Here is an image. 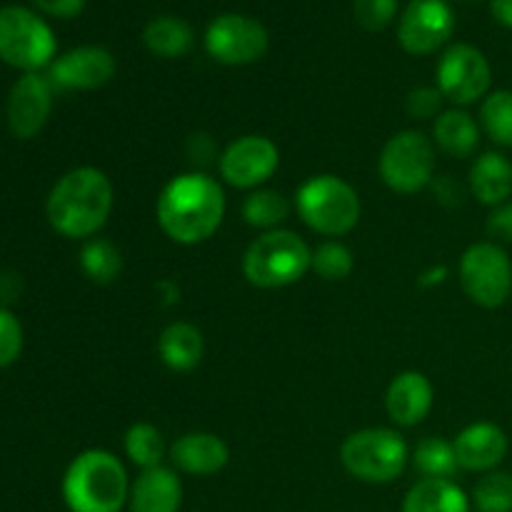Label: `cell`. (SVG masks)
Here are the masks:
<instances>
[{"instance_id": "1", "label": "cell", "mask_w": 512, "mask_h": 512, "mask_svg": "<svg viewBox=\"0 0 512 512\" xmlns=\"http://www.w3.org/2000/svg\"><path fill=\"white\" fill-rule=\"evenodd\" d=\"M158 225L173 243L198 245L218 233L225 218L223 185L208 173H183L163 185L155 203Z\"/></svg>"}, {"instance_id": "2", "label": "cell", "mask_w": 512, "mask_h": 512, "mask_svg": "<svg viewBox=\"0 0 512 512\" xmlns=\"http://www.w3.org/2000/svg\"><path fill=\"white\" fill-rule=\"evenodd\" d=\"M45 213L63 238H95L113 213V183L93 165L73 168L53 185Z\"/></svg>"}, {"instance_id": "3", "label": "cell", "mask_w": 512, "mask_h": 512, "mask_svg": "<svg viewBox=\"0 0 512 512\" xmlns=\"http://www.w3.org/2000/svg\"><path fill=\"white\" fill-rule=\"evenodd\" d=\"M128 495L125 465L108 450H85L63 475V500L70 512H120Z\"/></svg>"}, {"instance_id": "4", "label": "cell", "mask_w": 512, "mask_h": 512, "mask_svg": "<svg viewBox=\"0 0 512 512\" xmlns=\"http://www.w3.org/2000/svg\"><path fill=\"white\" fill-rule=\"evenodd\" d=\"M313 265V250L293 230L260 233L243 255V275L263 290L288 288L298 283Z\"/></svg>"}, {"instance_id": "5", "label": "cell", "mask_w": 512, "mask_h": 512, "mask_svg": "<svg viewBox=\"0 0 512 512\" xmlns=\"http://www.w3.org/2000/svg\"><path fill=\"white\" fill-rule=\"evenodd\" d=\"M295 208L300 220L325 238L348 235L358 225L363 205L348 180L338 175H313L295 193Z\"/></svg>"}, {"instance_id": "6", "label": "cell", "mask_w": 512, "mask_h": 512, "mask_svg": "<svg viewBox=\"0 0 512 512\" xmlns=\"http://www.w3.org/2000/svg\"><path fill=\"white\" fill-rule=\"evenodd\" d=\"M408 445L390 428H365L350 433L340 445V463L363 483L385 485L400 478L408 465Z\"/></svg>"}, {"instance_id": "7", "label": "cell", "mask_w": 512, "mask_h": 512, "mask_svg": "<svg viewBox=\"0 0 512 512\" xmlns=\"http://www.w3.org/2000/svg\"><path fill=\"white\" fill-rule=\"evenodd\" d=\"M55 35L43 18L20 5L0 8V60L25 73H38L55 60Z\"/></svg>"}, {"instance_id": "8", "label": "cell", "mask_w": 512, "mask_h": 512, "mask_svg": "<svg viewBox=\"0 0 512 512\" xmlns=\"http://www.w3.org/2000/svg\"><path fill=\"white\" fill-rule=\"evenodd\" d=\"M378 173L393 193H420L435 178V143L420 130H400L383 145Z\"/></svg>"}, {"instance_id": "9", "label": "cell", "mask_w": 512, "mask_h": 512, "mask_svg": "<svg viewBox=\"0 0 512 512\" xmlns=\"http://www.w3.org/2000/svg\"><path fill=\"white\" fill-rule=\"evenodd\" d=\"M458 275L465 295L480 308H500L512 295V260L493 240L470 245L460 258Z\"/></svg>"}, {"instance_id": "10", "label": "cell", "mask_w": 512, "mask_h": 512, "mask_svg": "<svg viewBox=\"0 0 512 512\" xmlns=\"http://www.w3.org/2000/svg\"><path fill=\"white\" fill-rule=\"evenodd\" d=\"M435 80L443 98L455 108H463V105L485 100L493 83V70H490L488 58L475 45L458 43L450 45L443 53L435 70Z\"/></svg>"}, {"instance_id": "11", "label": "cell", "mask_w": 512, "mask_h": 512, "mask_svg": "<svg viewBox=\"0 0 512 512\" xmlns=\"http://www.w3.org/2000/svg\"><path fill=\"white\" fill-rule=\"evenodd\" d=\"M268 30L255 18L238 13L218 15L205 30V50L223 65H250L268 53Z\"/></svg>"}, {"instance_id": "12", "label": "cell", "mask_w": 512, "mask_h": 512, "mask_svg": "<svg viewBox=\"0 0 512 512\" xmlns=\"http://www.w3.org/2000/svg\"><path fill=\"white\" fill-rule=\"evenodd\" d=\"M280 165V150L265 135H243L223 150L218 160L220 178L238 190H258Z\"/></svg>"}, {"instance_id": "13", "label": "cell", "mask_w": 512, "mask_h": 512, "mask_svg": "<svg viewBox=\"0 0 512 512\" xmlns=\"http://www.w3.org/2000/svg\"><path fill=\"white\" fill-rule=\"evenodd\" d=\"M455 30L448 0H410L398 23V40L410 55H430L443 48Z\"/></svg>"}, {"instance_id": "14", "label": "cell", "mask_w": 512, "mask_h": 512, "mask_svg": "<svg viewBox=\"0 0 512 512\" xmlns=\"http://www.w3.org/2000/svg\"><path fill=\"white\" fill-rule=\"evenodd\" d=\"M115 58L100 45H80L50 63L48 80L55 90H98L115 75Z\"/></svg>"}, {"instance_id": "15", "label": "cell", "mask_w": 512, "mask_h": 512, "mask_svg": "<svg viewBox=\"0 0 512 512\" xmlns=\"http://www.w3.org/2000/svg\"><path fill=\"white\" fill-rule=\"evenodd\" d=\"M53 83L40 73L15 80L8 98V128L15 138L30 140L45 128L53 110Z\"/></svg>"}, {"instance_id": "16", "label": "cell", "mask_w": 512, "mask_h": 512, "mask_svg": "<svg viewBox=\"0 0 512 512\" xmlns=\"http://www.w3.org/2000/svg\"><path fill=\"white\" fill-rule=\"evenodd\" d=\"M453 445L460 470H468V473H493L508 455V435L488 420L460 430Z\"/></svg>"}, {"instance_id": "17", "label": "cell", "mask_w": 512, "mask_h": 512, "mask_svg": "<svg viewBox=\"0 0 512 512\" xmlns=\"http://www.w3.org/2000/svg\"><path fill=\"white\" fill-rule=\"evenodd\" d=\"M433 383L418 370H405L395 375L393 383L388 385L385 393V410L390 420L403 428L423 423L433 408Z\"/></svg>"}, {"instance_id": "18", "label": "cell", "mask_w": 512, "mask_h": 512, "mask_svg": "<svg viewBox=\"0 0 512 512\" xmlns=\"http://www.w3.org/2000/svg\"><path fill=\"white\" fill-rule=\"evenodd\" d=\"M168 458L180 473L208 478L220 473L230 460V448L213 433H185L168 448Z\"/></svg>"}, {"instance_id": "19", "label": "cell", "mask_w": 512, "mask_h": 512, "mask_svg": "<svg viewBox=\"0 0 512 512\" xmlns=\"http://www.w3.org/2000/svg\"><path fill=\"white\" fill-rule=\"evenodd\" d=\"M180 505H183V483L175 470L165 465L140 470L138 478L130 483V512H180Z\"/></svg>"}, {"instance_id": "20", "label": "cell", "mask_w": 512, "mask_h": 512, "mask_svg": "<svg viewBox=\"0 0 512 512\" xmlns=\"http://www.w3.org/2000/svg\"><path fill=\"white\" fill-rule=\"evenodd\" d=\"M468 183L478 203L498 208L512 198V163L503 153H483L470 168Z\"/></svg>"}, {"instance_id": "21", "label": "cell", "mask_w": 512, "mask_h": 512, "mask_svg": "<svg viewBox=\"0 0 512 512\" xmlns=\"http://www.w3.org/2000/svg\"><path fill=\"white\" fill-rule=\"evenodd\" d=\"M203 353V333L193 323H185V320H175V323L165 325L158 338L160 360L173 373H190V370H195L200 360H203Z\"/></svg>"}, {"instance_id": "22", "label": "cell", "mask_w": 512, "mask_h": 512, "mask_svg": "<svg viewBox=\"0 0 512 512\" xmlns=\"http://www.w3.org/2000/svg\"><path fill=\"white\" fill-rule=\"evenodd\" d=\"M433 143L450 158H470L480 145L478 120L463 108L443 110L435 118Z\"/></svg>"}, {"instance_id": "23", "label": "cell", "mask_w": 512, "mask_h": 512, "mask_svg": "<svg viewBox=\"0 0 512 512\" xmlns=\"http://www.w3.org/2000/svg\"><path fill=\"white\" fill-rule=\"evenodd\" d=\"M403 512H470V498L453 480L423 478L405 495Z\"/></svg>"}, {"instance_id": "24", "label": "cell", "mask_w": 512, "mask_h": 512, "mask_svg": "<svg viewBox=\"0 0 512 512\" xmlns=\"http://www.w3.org/2000/svg\"><path fill=\"white\" fill-rule=\"evenodd\" d=\"M143 43L153 55L165 60L183 58L193 50L195 33L188 20L175 15H160L143 28Z\"/></svg>"}, {"instance_id": "25", "label": "cell", "mask_w": 512, "mask_h": 512, "mask_svg": "<svg viewBox=\"0 0 512 512\" xmlns=\"http://www.w3.org/2000/svg\"><path fill=\"white\" fill-rule=\"evenodd\" d=\"M243 220L255 230H263V233H270V230H280V225L288 220L290 215V203L283 193L268 188L250 190L248 198L243 200Z\"/></svg>"}, {"instance_id": "26", "label": "cell", "mask_w": 512, "mask_h": 512, "mask_svg": "<svg viewBox=\"0 0 512 512\" xmlns=\"http://www.w3.org/2000/svg\"><path fill=\"white\" fill-rule=\"evenodd\" d=\"M123 448L130 463L138 465L140 470H150L163 465L165 453H168L163 435H160V430L150 423L130 425L128 433H125L123 438Z\"/></svg>"}, {"instance_id": "27", "label": "cell", "mask_w": 512, "mask_h": 512, "mask_svg": "<svg viewBox=\"0 0 512 512\" xmlns=\"http://www.w3.org/2000/svg\"><path fill=\"white\" fill-rule=\"evenodd\" d=\"M413 465L423 478L438 480H453V475L460 470L455 445L443 438L420 440L413 453Z\"/></svg>"}, {"instance_id": "28", "label": "cell", "mask_w": 512, "mask_h": 512, "mask_svg": "<svg viewBox=\"0 0 512 512\" xmlns=\"http://www.w3.org/2000/svg\"><path fill=\"white\" fill-rule=\"evenodd\" d=\"M480 128L500 148H512V90H493L480 105Z\"/></svg>"}, {"instance_id": "29", "label": "cell", "mask_w": 512, "mask_h": 512, "mask_svg": "<svg viewBox=\"0 0 512 512\" xmlns=\"http://www.w3.org/2000/svg\"><path fill=\"white\" fill-rule=\"evenodd\" d=\"M80 268L93 283L108 285L123 270V255L110 240L90 238L80 250Z\"/></svg>"}, {"instance_id": "30", "label": "cell", "mask_w": 512, "mask_h": 512, "mask_svg": "<svg viewBox=\"0 0 512 512\" xmlns=\"http://www.w3.org/2000/svg\"><path fill=\"white\" fill-rule=\"evenodd\" d=\"M355 268L353 253L345 243H340L338 238L323 240L318 248L313 250V265L310 270L320 275L328 283H335V280H345Z\"/></svg>"}, {"instance_id": "31", "label": "cell", "mask_w": 512, "mask_h": 512, "mask_svg": "<svg viewBox=\"0 0 512 512\" xmlns=\"http://www.w3.org/2000/svg\"><path fill=\"white\" fill-rule=\"evenodd\" d=\"M473 505L478 512H512V475L485 473L473 488Z\"/></svg>"}, {"instance_id": "32", "label": "cell", "mask_w": 512, "mask_h": 512, "mask_svg": "<svg viewBox=\"0 0 512 512\" xmlns=\"http://www.w3.org/2000/svg\"><path fill=\"white\" fill-rule=\"evenodd\" d=\"M353 10L358 25L375 33V30H383L393 23L395 15H398V0H355Z\"/></svg>"}, {"instance_id": "33", "label": "cell", "mask_w": 512, "mask_h": 512, "mask_svg": "<svg viewBox=\"0 0 512 512\" xmlns=\"http://www.w3.org/2000/svg\"><path fill=\"white\" fill-rule=\"evenodd\" d=\"M23 350V328L10 310L0 308V368H8Z\"/></svg>"}, {"instance_id": "34", "label": "cell", "mask_w": 512, "mask_h": 512, "mask_svg": "<svg viewBox=\"0 0 512 512\" xmlns=\"http://www.w3.org/2000/svg\"><path fill=\"white\" fill-rule=\"evenodd\" d=\"M443 100L445 98L438 90V85H435V88L420 85V88L410 90L405 108H408V113L413 115L415 120H433L443 113Z\"/></svg>"}, {"instance_id": "35", "label": "cell", "mask_w": 512, "mask_h": 512, "mask_svg": "<svg viewBox=\"0 0 512 512\" xmlns=\"http://www.w3.org/2000/svg\"><path fill=\"white\" fill-rule=\"evenodd\" d=\"M485 230L493 238V243H512V200L490 210Z\"/></svg>"}, {"instance_id": "36", "label": "cell", "mask_w": 512, "mask_h": 512, "mask_svg": "<svg viewBox=\"0 0 512 512\" xmlns=\"http://www.w3.org/2000/svg\"><path fill=\"white\" fill-rule=\"evenodd\" d=\"M33 3L55 18H75L85 8V0H33Z\"/></svg>"}, {"instance_id": "37", "label": "cell", "mask_w": 512, "mask_h": 512, "mask_svg": "<svg viewBox=\"0 0 512 512\" xmlns=\"http://www.w3.org/2000/svg\"><path fill=\"white\" fill-rule=\"evenodd\" d=\"M490 13L500 25L512 30V0H490Z\"/></svg>"}]
</instances>
